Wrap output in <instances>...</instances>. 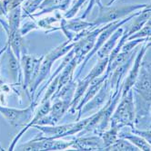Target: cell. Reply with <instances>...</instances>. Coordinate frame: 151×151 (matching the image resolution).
Returning <instances> with one entry per match:
<instances>
[{
  "mask_svg": "<svg viewBox=\"0 0 151 151\" xmlns=\"http://www.w3.org/2000/svg\"><path fill=\"white\" fill-rule=\"evenodd\" d=\"M77 65V59L75 58L73 61H70L68 63V65L66 67L65 71L63 72V73L59 76V88L62 87L63 85L66 84L67 82L70 81V78L72 76L73 71H74V68Z\"/></svg>",
  "mask_w": 151,
  "mask_h": 151,
  "instance_id": "cell-15",
  "label": "cell"
},
{
  "mask_svg": "<svg viewBox=\"0 0 151 151\" xmlns=\"http://www.w3.org/2000/svg\"><path fill=\"white\" fill-rule=\"evenodd\" d=\"M109 90H110V85H109V81L107 79L104 81V83L102 87L100 88V90L98 91V93L96 94L92 98V100L88 101L86 105L84 106V108L82 109V111H80V114H79V117L82 114H86L87 112L92 111L96 109H99L100 107H102L108 98Z\"/></svg>",
  "mask_w": 151,
  "mask_h": 151,
  "instance_id": "cell-4",
  "label": "cell"
},
{
  "mask_svg": "<svg viewBox=\"0 0 151 151\" xmlns=\"http://www.w3.org/2000/svg\"><path fill=\"white\" fill-rule=\"evenodd\" d=\"M145 5H139V6H121V7H117V8H112L108 9L106 12H104V15H102L98 20V24L104 23V22H108L112 21L117 18H120L122 17H124L130 12L139 9L141 7H145Z\"/></svg>",
  "mask_w": 151,
  "mask_h": 151,
  "instance_id": "cell-6",
  "label": "cell"
},
{
  "mask_svg": "<svg viewBox=\"0 0 151 151\" xmlns=\"http://www.w3.org/2000/svg\"><path fill=\"white\" fill-rule=\"evenodd\" d=\"M0 111L3 112V114L6 116V118L12 123V124H20V123L26 121V119H29L30 112L29 109L26 111H17V109H5L0 108Z\"/></svg>",
  "mask_w": 151,
  "mask_h": 151,
  "instance_id": "cell-10",
  "label": "cell"
},
{
  "mask_svg": "<svg viewBox=\"0 0 151 151\" xmlns=\"http://www.w3.org/2000/svg\"><path fill=\"white\" fill-rule=\"evenodd\" d=\"M123 35V29H117L110 37H109L107 42L101 46V48L98 51V59H103L106 57H108L110 52H112V50L115 48L117 43V40L122 36Z\"/></svg>",
  "mask_w": 151,
  "mask_h": 151,
  "instance_id": "cell-8",
  "label": "cell"
},
{
  "mask_svg": "<svg viewBox=\"0 0 151 151\" xmlns=\"http://www.w3.org/2000/svg\"><path fill=\"white\" fill-rule=\"evenodd\" d=\"M132 132L143 137V138L148 142V144L151 146V129H149V130H136V129H132Z\"/></svg>",
  "mask_w": 151,
  "mask_h": 151,
  "instance_id": "cell-18",
  "label": "cell"
},
{
  "mask_svg": "<svg viewBox=\"0 0 151 151\" xmlns=\"http://www.w3.org/2000/svg\"><path fill=\"white\" fill-rule=\"evenodd\" d=\"M118 130L119 129L116 127H111V129L109 130H107L102 133L101 137L103 139V146L104 149L110 145H112L117 139V136H118Z\"/></svg>",
  "mask_w": 151,
  "mask_h": 151,
  "instance_id": "cell-14",
  "label": "cell"
},
{
  "mask_svg": "<svg viewBox=\"0 0 151 151\" xmlns=\"http://www.w3.org/2000/svg\"><path fill=\"white\" fill-rule=\"evenodd\" d=\"M113 1H115V0H112V1H111V2H110V3H112V2H113Z\"/></svg>",
  "mask_w": 151,
  "mask_h": 151,
  "instance_id": "cell-20",
  "label": "cell"
},
{
  "mask_svg": "<svg viewBox=\"0 0 151 151\" xmlns=\"http://www.w3.org/2000/svg\"><path fill=\"white\" fill-rule=\"evenodd\" d=\"M104 150H118V151H136L139 150V147H136L135 145L128 142V139L120 138L117 139L112 145L106 147Z\"/></svg>",
  "mask_w": 151,
  "mask_h": 151,
  "instance_id": "cell-13",
  "label": "cell"
},
{
  "mask_svg": "<svg viewBox=\"0 0 151 151\" xmlns=\"http://www.w3.org/2000/svg\"><path fill=\"white\" fill-rule=\"evenodd\" d=\"M108 75L105 74V76L99 78V77H97V78H95L91 82H90V86L87 91V94L85 95V97L84 99L82 100V101L80 102V105L77 109H82V107H83L88 101H89L94 96L97 94L98 92V91L100 90V88L102 87L103 83H104V81L107 79Z\"/></svg>",
  "mask_w": 151,
  "mask_h": 151,
  "instance_id": "cell-11",
  "label": "cell"
},
{
  "mask_svg": "<svg viewBox=\"0 0 151 151\" xmlns=\"http://www.w3.org/2000/svg\"><path fill=\"white\" fill-rule=\"evenodd\" d=\"M136 52L132 54L131 57L127 60L125 63H123L122 64L117 66L115 69L112 71V74H111V78L110 81H109V85H110V89H114L116 87V91L118 89L119 87V83L121 79L124 77L126 72L128 71V69L130 67V65L132 64L133 61H134V55H135Z\"/></svg>",
  "mask_w": 151,
  "mask_h": 151,
  "instance_id": "cell-7",
  "label": "cell"
},
{
  "mask_svg": "<svg viewBox=\"0 0 151 151\" xmlns=\"http://www.w3.org/2000/svg\"><path fill=\"white\" fill-rule=\"evenodd\" d=\"M90 83V81L88 80V79H84L83 81H81L79 82V84L77 85V89L76 91V94H75V97H74V100L72 101V109H76V105L77 103L78 102V101L81 99L82 95L83 93L87 91V88L88 87V84Z\"/></svg>",
  "mask_w": 151,
  "mask_h": 151,
  "instance_id": "cell-17",
  "label": "cell"
},
{
  "mask_svg": "<svg viewBox=\"0 0 151 151\" xmlns=\"http://www.w3.org/2000/svg\"><path fill=\"white\" fill-rule=\"evenodd\" d=\"M119 138L126 139L128 141L132 142L133 145H135L136 147H139L140 150H151V146L148 144V142L143 138V137L135 134L132 132V134L129 133H122L119 134Z\"/></svg>",
  "mask_w": 151,
  "mask_h": 151,
  "instance_id": "cell-12",
  "label": "cell"
},
{
  "mask_svg": "<svg viewBox=\"0 0 151 151\" xmlns=\"http://www.w3.org/2000/svg\"><path fill=\"white\" fill-rule=\"evenodd\" d=\"M121 101L119 104L117 105L116 111L113 112L110 119L111 127L120 129L125 126H129L134 129L135 105L133 90L130 89L127 92V94L121 96Z\"/></svg>",
  "mask_w": 151,
  "mask_h": 151,
  "instance_id": "cell-1",
  "label": "cell"
},
{
  "mask_svg": "<svg viewBox=\"0 0 151 151\" xmlns=\"http://www.w3.org/2000/svg\"><path fill=\"white\" fill-rule=\"evenodd\" d=\"M142 71L139 72V78L135 83V91L141 97L149 101H151V63H142Z\"/></svg>",
  "mask_w": 151,
  "mask_h": 151,
  "instance_id": "cell-2",
  "label": "cell"
},
{
  "mask_svg": "<svg viewBox=\"0 0 151 151\" xmlns=\"http://www.w3.org/2000/svg\"><path fill=\"white\" fill-rule=\"evenodd\" d=\"M129 18H131V17H129ZM129 18H128V19H125L124 21H121V22H119V23H113L112 24H110V25H108V26H107L106 28L101 32V34H100V35H99V37H98V41H97V43L95 44V45H94V47H93V50L88 53V55L87 56V58L85 59V61H84V64H83V66H82V68H81V70L83 69V67L86 65V63H87V62L89 60V58H91L92 57V55L93 54L97 52V51H98L100 48H101V46L107 42V40L111 36V35H112V33H114V31L116 30V29H117L118 28V26L119 25H121V24H123L125 22H127V21H128V19ZM81 70H80V72H81ZM79 72V73H80Z\"/></svg>",
  "mask_w": 151,
  "mask_h": 151,
  "instance_id": "cell-5",
  "label": "cell"
},
{
  "mask_svg": "<svg viewBox=\"0 0 151 151\" xmlns=\"http://www.w3.org/2000/svg\"><path fill=\"white\" fill-rule=\"evenodd\" d=\"M151 46V42L147 43V45H143L141 50L139 51V54L136 55L135 61H133V66L131 68V70L129 71V73L128 75L127 76V79H126V81L124 82V84H123V88H122V96L127 94V92L132 89V87L135 85L136 80L139 78V70H140V67L142 65V59L144 57V54L146 52V51L147 50V48Z\"/></svg>",
  "mask_w": 151,
  "mask_h": 151,
  "instance_id": "cell-3",
  "label": "cell"
},
{
  "mask_svg": "<svg viewBox=\"0 0 151 151\" xmlns=\"http://www.w3.org/2000/svg\"><path fill=\"white\" fill-rule=\"evenodd\" d=\"M147 25H149V26H151V17L147 20Z\"/></svg>",
  "mask_w": 151,
  "mask_h": 151,
  "instance_id": "cell-19",
  "label": "cell"
},
{
  "mask_svg": "<svg viewBox=\"0 0 151 151\" xmlns=\"http://www.w3.org/2000/svg\"><path fill=\"white\" fill-rule=\"evenodd\" d=\"M74 147L80 150H101L104 148V146L101 145V140L97 137L91 138H83L79 139L75 142H72Z\"/></svg>",
  "mask_w": 151,
  "mask_h": 151,
  "instance_id": "cell-9",
  "label": "cell"
},
{
  "mask_svg": "<svg viewBox=\"0 0 151 151\" xmlns=\"http://www.w3.org/2000/svg\"><path fill=\"white\" fill-rule=\"evenodd\" d=\"M107 64H108V57L100 59V62L93 68L92 71L89 73V74L86 77V79H88L91 82L95 78L98 77L104 72V70L106 69V67L107 66Z\"/></svg>",
  "mask_w": 151,
  "mask_h": 151,
  "instance_id": "cell-16",
  "label": "cell"
},
{
  "mask_svg": "<svg viewBox=\"0 0 151 151\" xmlns=\"http://www.w3.org/2000/svg\"><path fill=\"white\" fill-rule=\"evenodd\" d=\"M150 129H151V125H150Z\"/></svg>",
  "mask_w": 151,
  "mask_h": 151,
  "instance_id": "cell-21",
  "label": "cell"
}]
</instances>
